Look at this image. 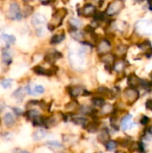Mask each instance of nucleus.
I'll return each instance as SVG.
<instances>
[{
    "label": "nucleus",
    "instance_id": "1",
    "mask_svg": "<svg viewBox=\"0 0 152 153\" xmlns=\"http://www.w3.org/2000/svg\"><path fill=\"white\" fill-rule=\"evenodd\" d=\"M66 13H67V10L65 8H60L58 10H56L53 16H52V19L48 24V29L50 30H55L56 28L59 27L61 24H62V22L64 20V18L66 16Z\"/></svg>",
    "mask_w": 152,
    "mask_h": 153
},
{
    "label": "nucleus",
    "instance_id": "2",
    "mask_svg": "<svg viewBox=\"0 0 152 153\" xmlns=\"http://www.w3.org/2000/svg\"><path fill=\"white\" fill-rule=\"evenodd\" d=\"M124 8V2L121 0H115L108 4L107 9H106V14L108 16H114L116 15L121 12V10Z\"/></svg>",
    "mask_w": 152,
    "mask_h": 153
},
{
    "label": "nucleus",
    "instance_id": "3",
    "mask_svg": "<svg viewBox=\"0 0 152 153\" xmlns=\"http://www.w3.org/2000/svg\"><path fill=\"white\" fill-rule=\"evenodd\" d=\"M136 30L142 35H152V21H141L136 24Z\"/></svg>",
    "mask_w": 152,
    "mask_h": 153
},
{
    "label": "nucleus",
    "instance_id": "4",
    "mask_svg": "<svg viewBox=\"0 0 152 153\" xmlns=\"http://www.w3.org/2000/svg\"><path fill=\"white\" fill-rule=\"evenodd\" d=\"M8 15L12 20L20 21L22 18V14L20 9V6L17 3H12L9 6Z\"/></svg>",
    "mask_w": 152,
    "mask_h": 153
},
{
    "label": "nucleus",
    "instance_id": "5",
    "mask_svg": "<svg viewBox=\"0 0 152 153\" xmlns=\"http://www.w3.org/2000/svg\"><path fill=\"white\" fill-rule=\"evenodd\" d=\"M124 96H125V100L128 101L129 104H133L139 99L140 94H139V91L137 89L127 88L124 91Z\"/></svg>",
    "mask_w": 152,
    "mask_h": 153
},
{
    "label": "nucleus",
    "instance_id": "6",
    "mask_svg": "<svg viewBox=\"0 0 152 153\" xmlns=\"http://www.w3.org/2000/svg\"><path fill=\"white\" fill-rule=\"evenodd\" d=\"M110 49H111V43L107 39H101L97 46V52L101 56L108 54Z\"/></svg>",
    "mask_w": 152,
    "mask_h": 153
},
{
    "label": "nucleus",
    "instance_id": "7",
    "mask_svg": "<svg viewBox=\"0 0 152 153\" xmlns=\"http://www.w3.org/2000/svg\"><path fill=\"white\" fill-rule=\"evenodd\" d=\"M64 117L62 114L57 113V114H54L52 116H50L49 117L44 118V126L46 127H50V126H54L56 125H57L58 123H60L63 120Z\"/></svg>",
    "mask_w": 152,
    "mask_h": 153
},
{
    "label": "nucleus",
    "instance_id": "8",
    "mask_svg": "<svg viewBox=\"0 0 152 153\" xmlns=\"http://www.w3.org/2000/svg\"><path fill=\"white\" fill-rule=\"evenodd\" d=\"M79 13L86 17L92 16L96 13V6L93 5L92 4H86L84 6L81 8V10H79Z\"/></svg>",
    "mask_w": 152,
    "mask_h": 153
},
{
    "label": "nucleus",
    "instance_id": "9",
    "mask_svg": "<svg viewBox=\"0 0 152 153\" xmlns=\"http://www.w3.org/2000/svg\"><path fill=\"white\" fill-rule=\"evenodd\" d=\"M68 91H69L70 95L73 98H77L79 96L89 94V93H86V91L82 86H72L68 89Z\"/></svg>",
    "mask_w": 152,
    "mask_h": 153
},
{
    "label": "nucleus",
    "instance_id": "10",
    "mask_svg": "<svg viewBox=\"0 0 152 153\" xmlns=\"http://www.w3.org/2000/svg\"><path fill=\"white\" fill-rule=\"evenodd\" d=\"M142 80L141 78H139L134 74H130L128 77V84L130 85V88L135 89L138 86H142Z\"/></svg>",
    "mask_w": 152,
    "mask_h": 153
},
{
    "label": "nucleus",
    "instance_id": "11",
    "mask_svg": "<svg viewBox=\"0 0 152 153\" xmlns=\"http://www.w3.org/2000/svg\"><path fill=\"white\" fill-rule=\"evenodd\" d=\"M125 67H126V62L124 59H122V58L117 59L116 61H115V63L113 65V68H114V70L116 73H122V72H124L125 69Z\"/></svg>",
    "mask_w": 152,
    "mask_h": 153
},
{
    "label": "nucleus",
    "instance_id": "12",
    "mask_svg": "<svg viewBox=\"0 0 152 153\" xmlns=\"http://www.w3.org/2000/svg\"><path fill=\"white\" fill-rule=\"evenodd\" d=\"M99 142L102 144H107L109 142V133L106 128H103L99 134Z\"/></svg>",
    "mask_w": 152,
    "mask_h": 153
},
{
    "label": "nucleus",
    "instance_id": "13",
    "mask_svg": "<svg viewBox=\"0 0 152 153\" xmlns=\"http://www.w3.org/2000/svg\"><path fill=\"white\" fill-rule=\"evenodd\" d=\"M32 70L34 71L35 74H39V75H52L54 74L51 69H46V68L39 66V65L35 66Z\"/></svg>",
    "mask_w": 152,
    "mask_h": 153
},
{
    "label": "nucleus",
    "instance_id": "14",
    "mask_svg": "<svg viewBox=\"0 0 152 153\" xmlns=\"http://www.w3.org/2000/svg\"><path fill=\"white\" fill-rule=\"evenodd\" d=\"M46 17L44 16V15H42V14H40V13H37V14H35L33 17H32V20H31V22H32V24L34 25V26H39V25H42V24H44L45 23V22H46Z\"/></svg>",
    "mask_w": 152,
    "mask_h": 153
},
{
    "label": "nucleus",
    "instance_id": "15",
    "mask_svg": "<svg viewBox=\"0 0 152 153\" xmlns=\"http://www.w3.org/2000/svg\"><path fill=\"white\" fill-rule=\"evenodd\" d=\"M100 60H101L103 63H105L106 65H114V63H115V61H116L115 56L112 55V54H110V53L106 54V55H104V56H101Z\"/></svg>",
    "mask_w": 152,
    "mask_h": 153
},
{
    "label": "nucleus",
    "instance_id": "16",
    "mask_svg": "<svg viewBox=\"0 0 152 153\" xmlns=\"http://www.w3.org/2000/svg\"><path fill=\"white\" fill-rule=\"evenodd\" d=\"M70 33H71L72 38H73L75 40H77V41H81V42H82V41L84 40V34H83L82 31H80L79 30L74 29V30H72Z\"/></svg>",
    "mask_w": 152,
    "mask_h": 153
},
{
    "label": "nucleus",
    "instance_id": "17",
    "mask_svg": "<svg viewBox=\"0 0 152 153\" xmlns=\"http://www.w3.org/2000/svg\"><path fill=\"white\" fill-rule=\"evenodd\" d=\"M62 56V55L58 52H52V53H49L47 54L46 56H45V60L48 63H54L56 59L60 58Z\"/></svg>",
    "mask_w": 152,
    "mask_h": 153
},
{
    "label": "nucleus",
    "instance_id": "18",
    "mask_svg": "<svg viewBox=\"0 0 152 153\" xmlns=\"http://www.w3.org/2000/svg\"><path fill=\"white\" fill-rule=\"evenodd\" d=\"M114 112V107L111 104H105L101 108H100V114L102 116H107L110 115Z\"/></svg>",
    "mask_w": 152,
    "mask_h": 153
},
{
    "label": "nucleus",
    "instance_id": "19",
    "mask_svg": "<svg viewBox=\"0 0 152 153\" xmlns=\"http://www.w3.org/2000/svg\"><path fill=\"white\" fill-rule=\"evenodd\" d=\"M78 108H80L79 107V104L77 101L75 100H72L71 102H69L66 106H65V110L69 113H73L74 112L75 110H77Z\"/></svg>",
    "mask_w": 152,
    "mask_h": 153
},
{
    "label": "nucleus",
    "instance_id": "20",
    "mask_svg": "<svg viewBox=\"0 0 152 153\" xmlns=\"http://www.w3.org/2000/svg\"><path fill=\"white\" fill-rule=\"evenodd\" d=\"M132 118H133V116L131 114H128V115H126L125 117H123V119L121 121V127H122V129L124 131L127 130V128H128V126L130 125V121H131Z\"/></svg>",
    "mask_w": 152,
    "mask_h": 153
},
{
    "label": "nucleus",
    "instance_id": "21",
    "mask_svg": "<svg viewBox=\"0 0 152 153\" xmlns=\"http://www.w3.org/2000/svg\"><path fill=\"white\" fill-rule=\"evenodd\" d=\"M47 135V133L45 130L43 129H38L33 133V139L35 141H40L42 139H44Z\"/></svg>",
    "mask_w": 152,
    "mask_h": 153
},
{
    "label": "nucleus",
    "instance_id": "22",
    "mask_svg": "<svg viewBox=\"0 0 152 153\" xmlns=\"http://www.w3.org/2000/svg\"><path fill=\"white\" fill-rule=\"evenodd\" d=\"M3 61L7 65H9L12 63V61H13V57H12L8 48H4V51H3Z\"/></svg>",
    "mask_w": 152,
    "mask_h": 153
},
{
    "label": "nucleus",
    "instance_id": "23",
    "mask_svg": "<svg viewBox=\"0 0 152 153\" xmlns=\"http://www.w3.org/2000/svg\"><path fill=\"white\" fill-rule=\"evenodd\" d=\"M65 33L64 32H62L60 34H56V35H54L51 38L50 43L51 44H58V43L62 42L65 39Z\"/></svg>",
    "mask_w": 152,
    "mask_h": 153
},
{
    "label": "nucleus",
    "instance_id": "24",
    "mask_svg": "<svg viewBox=\"0 0 152 153\" xmlns=\"http://www.w3.org/2000/svg\"><path fill=\"white\" fill-rule=\"evenodd\" d=\"M4 124L7 126H12L14 125L15 123V120H14V117L11 114V113H7L4 115Z\"/></svg>",
    "mask_w": 152,
    "mask_h": 153
},
{
    "label": "nucleus",
    "instance_id": "25",
    "mask_svg": "<svg viewBox=\"0 0 152 153\" xmlns=\"http://www.w3.org/2000/svg\"><path fill=\"white\" fill-rule=\"evenodd\" d=\"M126 52H127V46L123 45V44L119 45L116 49V55L119 57H122L123 56H125Z\"/></svg>",
    "mask_w": 152,
    "mask_h": 153
},
{
    "label": "nucleus",
    "instance_id": "26",
    "mask_svg": "<svg viewBox=\"0 0 152 153\" xmlns=\"http://www.w3.org/2000/svg\"><path fill=\"white\" fill-rule=\"evenodd\" d=\"M26 117H27L29 119L32 120V122H33V121L36 120L38 117H39L40 115H39V112L38 110H36V109H31V110H29V111L26 113Z\"/></svg>",
    "mask_w": 152,
    "mask_h": 153
},
{
    "label": "nucleus",
    "instance_id": "27",
    "mask_svg": "<svg viewBox=\"0 0 152 153\" xmlns=\"http://www.w3.org/2000/svg\"><path fill=\"white\" fill-rule=\"evenodd\" d=\"M73 121L75 124L81 125V126H87L89 124V121H88L87 117H73Z\"/></svg>",
    "mask_w": 152,
    "mask_h": 153
},
{
    "label": "nucleus",
    "instance_id": "28",
    "mask_svg": "<svg viewBox=\"0 0 152 153\" xmlns=\"http://www.w3.org/2000/svg\"><path fill=\"white\" fill-rule=\"evenodd\" d=\"M98 128H99V125L96 123V122H91V123H89L87 126H86V130L90 133H95L98 131Z\"/></svg>",
    "mask_w": 152,
    "mask_h": 153
},
{
    "label": "nucleus",
    "instance_id": "29",
    "mask_svg": "<svg viewBox=\"0 0 152 153\" xmlns=\"http://www.w3.org/2000/svg\"><path fill=\"white\" fill-rule=\"evenodd\" d=\"M1 38L7 43V44H13L15 42V38L13 35H8V34H2Z\"/></svg>",
    "mask_w": 152,
    "mask_h": 153
},
{
    "label": "nucleus",
    "instance_id": "30",
    "mask_svg": "<svg viewBox=\"0 0 152 153\" xmlns=\"http://www.w3.org/2000/svg\"><path fill=\"white\" fill-rule=\"evenodd\" d=\"M92 100H93L92 102H93L94 106L99 107V108H100L105 105V100H104L103 99H101V98H94Z\"/></svg>",
    "mask_w": 152,
    "mask_h": 153
},
{
    "label": "nucleus",
    "instance_id": "31",
    "mask_svg": "<svg viewBox=\"0 0 152 153\" xmlns=\"http://www.w3.org/2000/svg\"><path fill=\"white\" fill-rule=\"evenodd\" d=\"M70 23H71L72 26L74 27L75 29L80 28V27L82 25V22H81L79 19H76V18H72V19H70Z\"/></svg>",
    "mask_w": 152,
    "mask_h": 153
},
{
    "label": "nucleus",
    "instance_id": "32",
    "mask_svg": "<svg viewBox=\"0 0 152 153\" xmlns=\"http://www.w3.org/2000/svg\"><path fill=\"white\" fill-rule=\"evenodd\" d=\"M13 82V81L12 79H4L3 81H1V85L3 88L7 89V88H10V86L12 85Z\"/></svg>",
    "mask_w": 152,
    "mask_h": 153
},
{
    "label": "nucleus",
    "instance_id": "33",
    "mask_svg": "<svg viewBox=\"0 0 152 153\" xmlns=\"http://www.w3.org/2000/svg\"><path fill=\"white\" fill-rule=\"evenodd\" d=\"M25 91H26V90H25ZM25 91H23L22 88H20V89H18L17 91H14L13 96L16 97L17 99H22L24 97V95H25Z\"/></svg>",
    "mask_w": 152,
    "mask_h": 153
},
{
    "label": "nucleus",
    "instance_id": "34",
    "mask_svg": "<svg viewBox=\"0 0 152 153\" xmlns=\"http://www.w3.org/2000/svg\"><path fill=\"white\" fill-rule=\"evenodd\" d=\"M117 144H116V142L115 141H109L107 144H106V147H107V150L109 151V152H113L116 148Z\"/></svg>",
    "mask_w": 152,
    "mask_h": 153
},
{
    "label": "nucleus",
    "instance_id": "35",
    "mask_svg": "<svg viewBox=\"0 0 152 153\" xmlns=\"http://www.w3.org/2000/svg\"><path fill=\"white\" fill-rule=\"evenodd\" d=\"M80 109H81V111L83 114H90L92 112V109L90 107H88V106H82L80 108Z\"/></svg>",
    "mask_w": 152,
    "mask_h": 153
},
{
    "label": "nucleus",
    "instance_id": "36",
    "mask_svg": "<svg viewBox=\"0 0 152 153\" xmlns=\"http://www.w3.org/2000/svg\"><path fill=\"white\" fill-rule=\"evenodd\" d=\"M47 144L53 148H63V145L61 143H59L58 142H48Z\"/></svg>",
    "mask_w": 152,
    "mask_h": 153
},
{
    "label": "nucleus",
    "instance_id": "37",
    "mask_svg": "<svg viewBox=\"0 0 152 153\" xmlns=\"http://www.w3.org/2000/svg\"><path fill=\"white\" fill-rule=\"evenodd\" d=\"M32 11H33V9H32L31 6L26 5L25 8H24V16H29L32 13Z\"/></svg>",
    "mask_w": 152,
    "mask_h": 153
},
{
    "label": "nucleus",
    "instance_id": "38",
    "mask_svg": "<svg viewBox=\"0 0 152 153\" xmlns=\"http://www.w3.org/2000/svg\"><path fill=\"white\" fill-rule=\"evenodd\" d=\"M149 122H150V118H149L148 117H146V116H143V117H142V119H141V123H142V125H147Z\"/></svg>",
    "mask_w": 152,
    "mask_h": 153
},
{
    "label": "nucleus",
    "instance_id": "39",
    "mask_svg": "<svg viewBox=\"0 0 152 153\" xmlns=\"http://www.w3.org/2000/svg\"><path fill=\"white\" fill-rule=\"evenodd\" d=\"M145 106H146L147 109L152 111V100H148L145 103Z\"/></svg>",
    "mask_w": 152,
    "mask_h": 153
},
{
    "label": "nucleus",
    "instance_id": "40",
    "mask_svg": "<svg viewBox=\"0 0 152 153\" xmlns=\"http://www.w3.org/2000/svg\"><path fill=\"white\" fill-rule=\"evenodd\" d=\"M13 153H30V152H28L27 151H23V150H19V149H17V150H14Z\"/></svg>",
    "mask_w": 152,
    "mask_h": 153
},
{
    "label": "nucleus",
    "instance_id": "41",
    "mask_svg": "<svg viewBox=\"0 0 152 153\" xmlns=\"http://www.w3.org/2000/svg\"><path fill=\"white\" fill-rule=\"evenodd\" d=\"M148 132H149V133H150V134H151L152 135V126H150V127L148 128Z\"/></svg>",
    "mask_w": 152,
    "mask_h": 153
},
{
    "label": "nucleus",
    "instance_id": "42",
    "mask_svg": "<svg viewBox=\"0 0 152 153\" xmlns=\"http://www.w3.org/2000/svg\"><path fill=\"white\" fill-rule=\"evenodd\" d=\"M116 153H126L125 152H123V151H117Z\"/></svg>",
    "mask_w": 152,
    "mask_h": 153
},
{
    "label": "nucleus",
    "instance_id": "43",
    "mask_svg": "<svg viewBox=\"0 0 152 153\" xmlns=\"http://www.w3.org/2000/svg\"><path fill=\"white\" fill-rule=\"evenodd\" d=\"M98 153H103V152H98Z\"/></svg>",
    "mask_w": 152,
    "mask_h": 153
},
{
    "label": "nucleus",
    "instance_id": "44",
    "mask_svg": "<svg viewBox=\"0 0 152 153\" xmlns=\"http://www.w3.org/2000/svg\"><path fill=\"white\" fill-rule=\"evenodd\" d=\"M142 153H145V152H142Z\"/></svg>",
    "mask_w": 152,
    "mask_h": 153
}]
</instances>
